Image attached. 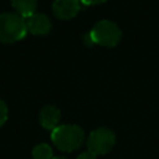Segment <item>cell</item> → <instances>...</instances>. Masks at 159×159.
<instances>
[{"mask_svg": "<svg viewBox=\"0 0 159 159\" xmlns=\"http://www.w3.org/2000/svg\"><path fill=\"white\" fill-rule=\"evenodd\" d=\"M87 45H99L103 47H116L122 40L119 26L109 20H101L93 25L84 36Z\"/></svg>", "mask_w": 159, "mask_h": 159, "instance_id": "1", "label": "cell"}, {"mask_svg": "<svg viewBox=\"0 0 159 159\" xmlns=\"http://www.w3.org/2000/svg\"><path fill=\"white\" fill-rule=\"evenodd\" d=\"M51 140L61 152H73L84 140V132L76 124H61L51 132Z\"/></svg>", "mask_w": 159, "mask_h": 159, "instance_id": "2", "label": "cell"}, {"mask_svg": "<svg viewBox=\"0 0 159 159\" xmlns=\"http://www.w3.org/2000/svg\"><path fill=\"white\" fill-rule=\"evenodd\" d=\"M25 19L16 12L0 14V42L12 43L22 40L27 34Z\"/></svg>", "mask_w": 159, "mask_h": 159, "instance_id": "3", "label": "cell"}, {"mask_svg": "<svg viewBox=\"0 0 159 159\" xmlns=\"http://www.w3.org/2000/svg\"><path fill=\"white\" fill-rule=\"evenodd\" d=\"M114 144H116V134L112 129L106 127H99L93 129L87 139L88 152L96 157L107 154L114 147Z\"/></svg>", "mask_w": 159, "mask_h": 159, "instance_id": "4", "label": "cell"}, {"mask_svg": "<svg viewBox=\"0 0 159 159\" xmlns=\"http://www.w3.org/2000/svg\"><path fill=\"white\" fill-rule=\"evenodd\" d=\"M81 10L80 0H53L52 12L60 20H71Z\"/></svg>", "mask_w": 159, "mask_h": 159, "instance_id": "5", "label": "cell"}, {"mask_svg": "<svg viewBox=\"0 0 159 159\" xmlns=\"http://www.w3.org/2000/svg\"><path fill=\"white\" fill-rule=\"evenodd\" d=\"M27 31L32 35H47L51 31L52 24L47 15L41 12H35L25 19Z\"/></svg>", "mask_w": 159, "mask_h": 159, "instance_id": "6", "label": "cell"}, {"mask_svg": "<svg viewBox=\"0 0 159 159\" xmlns=\"http://www.w3.org/2000/svg\"><path fill=\"white\" fill-rule=\"evenodd\" d=\"M40 124L47 129V130H53L56 127H58V122L61 118V112L56 106L48 104L45 106L41 112H40Z\"/></svg>", "mask_w": 159, "mask_h": 159, "instance_id": "7", "label": "cell"}, {"mask_svg": "<svg viewBox=\"0 0 159 159\" xmlns=\"http://www.w3.org/2000/svg\"><path fill=\"white\" fill-rule=\"evenodd\" d=\"M11 5L15 9L16 14L26 19L36 12L37 0H11Z\"/></svg>", "mask_w": 159, "mask_h": 159, "instance_id": "8", "label": "cell"}, {"mask_svg": "<svg viewBox=\"0 0 159 159\" xmlns=\"http://www.w3.org/2000/svg\"><path fill=\"white\" fill-rule=\"evenodd\" d=\"M34 159H52V148L46 143H40L32 149Z\"/></svg>", "mask_w": 159, "mask_h": 159, "instance_id": "9", "label": "cell"}, {"mask_svg": "<svg viewBox=\"0 0 159 159\" xmlns=\"http://www.w3.org/2000/svg\"><path fill=\"white\" fill-rule=\"evenodd\" d=\"M7 114H9L7 106L2 99H0V127L5 124V122L7 120Z\"/></svg>", "mask_w": 159, "mask_h": 159, "instance_id": "10", "label": "cell"}, {"mask_svg": "<svg viewBox=\"0 0 159 159\" xmlns=\"http://www.w3.org/2000/svg\"><path fill=\"white\" fill-rule=\"evenodd\" d=\"M83 5L86 6H92V5H99V4H103L106 2L107 0H80Z\"/></svg>", "mask_w": 159, "mask_h": 159, "instance_id": "11", "label": "cell"}, {"mask_svg": "<svg viewBox=\"0 0 159 159\" xmlns=\"http://www.w3.org/2000/svg\"><path fill=\"white\" fill-rule=\"evenodd\" d=\"M76 159H97V158H96V155H93L92 153H89V152H84V153L80 154Z\"/></svg>", "mask_w": 159, "mask_h": 159, "instance_id": "12", "label": "cell"}, {"mask_svg": "<svg viewBox=\"0 0 159 159\" xmlns=\"http://www.w3.org/2000/svg\"><path fill=\"white\" fill-rule=\"evenodd\" d=\"M52 159H68V158H66V157H53Z\"/></svg>", "mask_w": 159, "mask_h": 159, "instance_id": "13", "label": "cell"}]
</instances>
